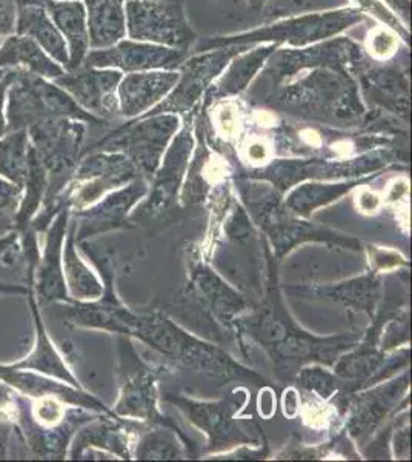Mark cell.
<instances>
[{
  "label": "cell",
  "mask_w": 412,
  "mask_h": 462,
  "mask_svg": "<svg viewBox=\"0 0 412 462\" xmlns=\"http://www.w3.org/2000/svg\"><path fill=\"white\" fill-rule=\"evenodd\" d=\"M407 193V180H397L396 184L392 185L391 189H389V195H388V200L389 202H394V200H398L403 196Z\"/></svg>",
  "instance_id": "cell-25"
},
{
  "label": "cell",
  "mask_w": 412,
  "mask_h": 462,
  "mask_svg": "<svg viewBox=\"0 0 412 462\" xmlns=\"http://www.w3.org/2000/svg\"><path fill=\"white\" fill-rule=\"evenodd\" d=\"M23 272L26 276V258L21 233L8 231L0 236V278H10Z\"/></svg>",
  "instance_id": "cell-14"
},
{
  "label": "cell",
  "mask_w": 412,
  "mask_h": 462,
  "mask_svg": "<svg viewBox=\"0 0 412 462\" xmlns=\"http://www.w3.org/2000/svg\"><path fill=\"white\" fill-rule=\"evenodd\" d=\"M121 78L119 71H87V73L67 76L59 79L58 82L85 106L111 110L115 106L113 91Z\"/></svg>",
  "instance_id": "cell-7"
},
{
  "label": "cell",
  "mask_w": 412,
  "mask_h": 462,
  "mask_svg": "<svg viewBox=\"0 0 412 462\" xmlns=\"http://www.w3.org/2000/svg\"><path fill=\"white\" fill-rule=\"evenodd\" d=\"M16 8L14 0H0V36L10 32L14 28Z\"/></svg>",
  "instance_id": "cell-18"
},
{
  "label": "cell",
  "mask_w": 412,
  "mask_h": 462,
  "mask_svg": "<svg viewBox=\"0 0 412 462\" xmlns=\"http://www.w3.org/2000/svg\"><path fill=\"white\" fill-rule=\"evenodd\" d=\"M13 63H26L30 69L43 76L54 78L62 74L58 65H54L30 37L10 39L0 50V65Z\"/></svg>",
  "instance_id": "cell-11"
},
{
  "label": "cell",
  "mask_w": 412,
  "mask_h": 462,
  "mask_svg": "<svg viewBox=\"0 0 412 462\" xmlns=\"http://www.w3.org/2000/svg\"><path fill=\"white\" fill-rule=\"evenodd\" d=\"M359 202H361V208L363 211H376L379 208V205H380L379 196L376 193H372V191H368V189L362 193Z\"/></svg>",
  "instance_id": "cell-22"
},
{
  "label": "cell",
  "mask_w": 412,
  "mask_h": 462,
  "mask_svg": "<svg viewBox=\"0 0 412 462\" xmlns=\"http://www.w3.org/2000/svg\"><path fill=\"white\" fill-rule=\"evenodd\" d=\"M28 284V302L32 309V320H34V346L32 352L25 357H22L16 363L4 364L5 367L14 368V370H32L36 374H45L50 378H59L67 383H73V376L69 374V368L62 361L56 346L48 337L47 328L43 326L42 315L39 309L36 293H34V285L32 282Z\"/></svg>",
  "instance_id": "cell-3"
},
{
  "label": "cell",
  "mask_w": 412,
  "mask_h": 462,
  "mask_svg": "<svg viewBox=\"0 0 412 462\" xmlns=\"http://www.w3.org/2000/svg\"><path fill=\"white\" fill-rule=\"evenodd\" d=\"M179 74L174 71H145L126 76L121 85V102L128 113L151 106L167 95L178 84Z\"/></svg>",
  "instance_id": "cell-6"
},
{
  "label": "cell",
  "mask_w": 412,
  "mask_h": 462,
  "mask_svg": "<svg viewBox=\"0 0 412 462\" xmlns=\"http://www.w3.org/2000/svg\"><path fill=\"white\" fill-rule=\"evenodd\" d=\"M326 409L324 407H314L311 409V416H307V420H309V422L313 424V426H320V424H324V420H326Z\"/></svg>",
  "instance_id": "cell-28"
},
{
  "label": "cell",
  "mask_w": 412,
  "mask_h": 462,
  "mask_svg": "<svg viewBox=\"0 0 412 462\" xmlns=\"http://www.w3.org/2000/svg\"><path fill=\"white\" fill-rule=\"evenodd\" d=\"M22 8L19 13V32L26 34L30 39H36L48 53L58 59L59 62L69 65L67 48L60 32L52 27L51 21L43 10V5L36 0H21Z\"/></svg>",
  "instance_id": "cell-8"
},
{
  "label": "cell",
  "mask_w": 412,
  "mask_h": 462,
  "mask_svg": "<svg viewBox=\"0 0 412 462\" xmlns=\"http://www.w3.org/2000/svg\"><path fill=\"white\" fill-rule=\"evenodd\" d=\"M91 67H117L126 71L176 69L183 60V51L174 48L145 45V43L121 42L117 47L95 50L89 54Z\"/></svg>",
  "instance_id": "cell-2"
},
{
  "label": "cell",
  "mask_w": 412,
  "mask_h": 462,
  "mask_svg": "<svg viewBox=\"0 0 412 462\" xmlns=\"http://www.w3.org/2000/svg\"><path fill=\"white\" fill-rule=\"evenodd\" d=\"M41 4L47 6L50 16L54 19L63 36L69 39V47H71L69 65L78 67V63L82 62L89 45L84 5L78 2H41Z\"/></svg>",
  "instance_id": "cell-9"
},
{
  "label": "cell",
  "mask_w": 412,
  "mask_h": 462,
  "mask_svg": "<svg viewBox=\"0 0 412 462\" xmlns=\"http://www.w3.org/2000/svg\"><path fill=\"white\" fill-rule=\"evenodd\" d=\"M259 121L263 125H271L272 122H274V117L271 115H268V113H259Z\"/></svg>",
  "instance_id": "cell-30"
},
{
  "label": "cell",
  "mask_w": 412,
  "mask_h": 462,
  "mask_svg": "<svg viewBox=\"0 0 412 462\" xmlns=\"http://www.w3.org/2000/svg\"><path fill=\"white\" fill-rule=\"evenodd\" d=\"M124 8L131 39L160 43L180 51L194 41L178 0H126Z\"/></svg>",
  "instance_id": "cell-1"
},
{
  "label": "cell",
  "mask_w": 412,
  "mask_h": 462,
  "mask_svg": "<svg viewBox=\"0 0 412 462\" xmlns=\"http://www.w3.org/2000/svg\"><path fill=\"white\" fill-rule=\"evenodd\" d=\"M283 410L288 416H294L298 410V396L294 390H288L283 394Z\"/></svg>",
  "instance_id": "cell-23"
},
{
  "label": "cell",
  "mask_w": 412,
  "mask_h": 462,
  "mask_svg": "<svg viewBox=\"0 0 412 462\" xmlns=\"http://www.w3.org/2000/svg\"><path fill=\"white\" fill-rule=\"evenodd\" d=\"M89 45L105 50L126 34L124 0H87Z\"/></svg>",
  "instance_id": "cell-5"
},
{
  "label": "cell",
  "mask_w": 412,
  "mask_h": 462,
  "mask_svg": "<svg viewBox=\"0 0 412 462\" xmlns=\"http://www.w3.org/2000/svg\"><path fill=\"white\" fill-rule=\"evenodd\" d=\"M65 226H67V215L60 213L48 228L45 247L34 272V293L37 300L51 302V300H65L67 289H65V276L60 267Z\"/></svg>",
  "instance_id": "cell-4"
},
{
  "label": "cell",
  "mask_w": 412,
  "mask_h": 462,
  "mask_svg": "<svg viewBox=\"0 0 412 462\" xmlns=\"http://www.w3.org/2000/svg\"><path fill=\"white\" fill-rule=\"evenodd\" d=\"M248 154H250V158L252 161L261 162V161H265L268 158V150L265 147V143H251L250 148H248Z\"/></svg>",
  "instance_id": "cell-24"
},
{
  "label": "cell",
  "mask_w": 412,
  "mask_h": 462,
  "mask_svg": "<svg viewBox=\"0 0 412 462\" xmlns=\"http://www.w3.org/2000/svg\"><path fill=\"white\" fill-rule=\"evenodd\" d=\"M274 409H276V400H274V394H272L271 390L265 389L263 392H261V396H259V411H261V415L270 418L274 413Z\"/></svg>",
  "instance_id": "cell-21"
},
{
  "label": "cell",
  "mask_w": 412,
  "mask_h": 462,
  "mask_svg": "<svg viewBox=\"0 0 412 462\" xmlns=\"http://www.w3.org/2000/svg\"><path fill=\"white\" fill-rule=\"evenodd\" d=\"M19 416V393L6 383H0V459L10 455L14 435H21L17 427Z\"/></svg>",
  "instance_id": "cell-12"
},
{
  "label": "cell",
  "mask_w": 412,
  "mask_h": 462,
  "mask_svg": "<svg viewBox=\"0 0 412 462\" xmlns=\"http://www.w3.org/2000/svg\"><path fill=\"white\" fill-rule=\"evenodd\" d=\"M222 173H224V163L219 161H209L208 165L205 167V174L209 179L222 178Z\"/></svg>",
  "instance_id": "cell-26"
},
{
  "label": "cell",
  "mask_w": 412,
  "mask_h": 462,
  "mask_svg": "<svg viewBox=\"0 0 412 462\" xmlns=\"http://www.w3.org/2000/svg\"><path fill=\"white\" fill-rule=\"evenodd\" d=\"M28 293V285L2 284L0 282V296H8V294H26Z\"/></svg>",
  "instance_id": "cell-27"
},
{
  "label": "cell",
  "mask_w": 412,
  "mask_h": 462,
  "mask_svg": "<svg viewBox=\"0 0 412 462\" xmlns=\"http://www.w3.org/2000/svg\"><path fill=\"white\" fill-rule=\"evenodd\" d=\"M32 148L25 130H16L0 139V176L23 187L30 169Z\"/></svg>",
  "instance_id": "cell-10"
},
{
  "label": "cell",
  "mask_w": 412,
  "mask_h": 462,
  "mask_svg": "<svg viewBox=\"0 0 412 462\" xmlns=\"http://www.w3.org/2000/svg\"><path fill=\"white\" fill-rule=\"evenodd\" d=\"M63 276L69 281L71 293L76 298H93L97 293V284H96L93 274L89 273L88 268L80 263L78 253L74 250L73 241L69 236L65 244V254H63Z\"/></svg>",
  "instance_id": "cell-13"
},
{
  "label": "cell",
  "mask_w": 412,
  "mask_h": 462,
  "mask_svg": "<svg viewBox=\"0 0 412 462\" xmlns=\"http://www.w3.org/2000/svg\"><path fill=\"white\" fill-rule=\"evenodd\" d=\"M219 126L220 132L226 134L228 137H233L235 132H237V115L233 106H224L222 110L219 111Z\"/></svg>",
  "instance_id": "cell-19"
},
{
  "label": "cell",
  "mask_w": 412,
  "mask_h": 462,
  "mask_svg": "<svg viewBox=\"0 0 412 462\" xmlns=\"http://www.w3.org/2000/svg\"><path fill=\"white\" fill-rule=\"evenodd\" d=\"M303 137H305L307 143H311V145H318V143H320V137H318L317 133L311 132V130L303 132Z\"/></svg>",
  "instance_id": "cell-29"
},
{
  "label": "cell",
  "mask_w": 412,
  "mask_h": 462,
  "mask_svg": "<svg viewBox=\"0 0 412 462\" xmlns=\"http://www.w3.org/2000/svg\"><path fill=\"white\" fill-rule=\"evenodd\" d=\"M274 48H259L257 51L248 56V58L242 59L239 62L235 63L233 69H231L230 76L224 79V84L226 87H234V88H242L245 87L246 82L252 78V73L261 67L263 60L270 56Z\"/></svg>",
  "instance_id": "cell-16"
},
{
  "label": "cell",
  "mask_w": 412,
  "mask_h": 462,
  "mask_svg": "<svg viewBox=\"0 0 412 462\" xmlns=\"http://www.w3.org/2000/svg\"><path fill=\"white\" fill-rule=\"evenodd\" d=\"M372 261L376 263L377 267L380 268H392L402 263V259L396 253L383 252V250H376L372 253Z\"/></svg>",
  "instance_id": "cell-20"
},
{
  "label": "cell",
  "mask_w": 412,
  "mask_h": 462,
  "mask_svg": "<svg viewBox=\"0 0 412 462\" xmlns=\"http://www.w3.org/2000/svg\"><path fill=\"white\" fill-rule=\"evenodd\" d=\"M23 196V187L0 176V236L14 230L16 215Z\"/></svg>",
  "instance_id": "cell-15"
},
{
  "label": "cell",
  "mask_w": 412,
  "mask_h": 462,
  "mask_svg": "<svg viewBox=\"0 0 412 462\" xmlns=\"http://www.w3.org/2000/svg\"><path fill=\"white\" fill-rule=\"evenodd\" d=\"M396 45V37L389 34L385 28H377L371 32L370 39H368V50L377 59L388 58L389 54L394 53Z\"/></svg>",
  "instance_id": "cell-17"
}]
</instances>
